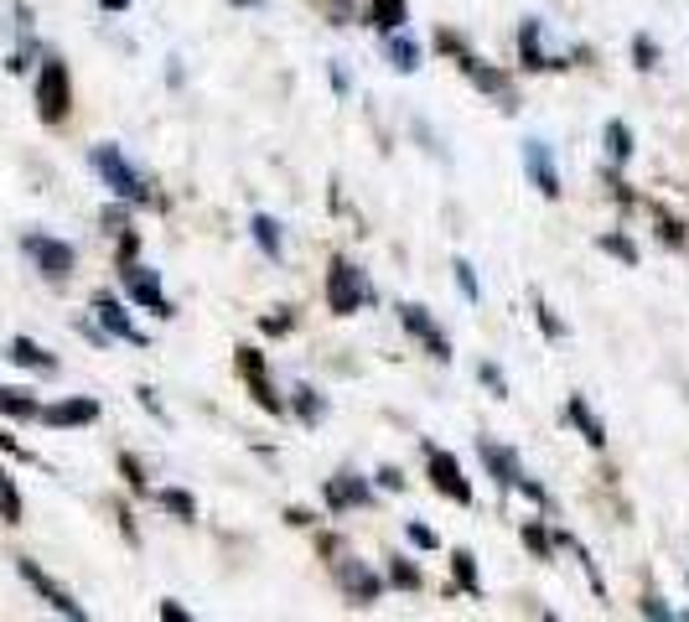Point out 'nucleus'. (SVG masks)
Wrapping results in <instances>:
<instances>
[{
	"label": "nucleus",
	"instance_id": "14",
	"mask_svg": "<svg viewBox=\"0 0 689 622\" xmlns=\"http://www.w3.org/2000/svg\"><path fill=\"white\" fill-rule=\"evenodd\" d=\"M519 62H524V73H560V68H570L565 58H550V52H544L540 16H524V27H519Z\"/></svg>",
	"mask_w": 689,
	"mask_h": 622
},
{
	"label": "nucleus",
	"instance_id": "17",
	"mask_svg": "<svg viewBox=\"0 0 689 622\" xmlns=\"http://www.w3.org/2000/svg\"><path fill=\"white\" fill-rule=\"evenodd\" d=\"M478 456H482V467H488V477H493L498 487H513V483H519V472H524L519 452H513V446H503V441L478 436Z\"/></svg>",
	"mask_w": 689,
	"mask_h": 622
},
{
	"label": "nucleus",
	"instance_id": "3",
	"mask_svg": "<svg viewBox=\"0 0 689 622\" xmlns=\"http://www.w3.org/2000/svg\"><path fill=\"white\" fill-rule=\"evenodd\" d=\"M327 312L332 317H353L358 306L374 302V286H368V275L358 265H347V259H332L327 265Z\"/></svg>",
	"mask_w": 689,
	"mask_h": 622
},
{
	"label": "nucleus",
	"instance_id": "38",
	"mask_svg": "<svg viewBox=\"0 0 689 622\" xmlns=\"http://www.w3.org/2000/svg\"><path fill=\"white\" fill-rule=\"evenodd\" d=\"M478 379L493 389V399H509V379H503V368H498L493 358H482V364H478Z\"/></svg>",
	"mask_w": 689,
	"mask_h": 622
},
{
	"label": "nucleus",
	"instance_id": "8",
	"mask_svg": "<svg viewBox=\"0 0 689 622\" xmlns=\"http://www.w3.org/2000/svg\"><path fill=\"white\" fill-rule=\"evenodd\" d=\"M120 280H125V290H130V302L136 306H146L150 317H161V322H171L177 317V302H171V296H166V286H161V275L150 270V265H125L120 270Z\"/></svg>",
	"mask_w": 689,
	"mask_h": 622
},
{
	"label": "nucleus",
	"instance_id": "7",
	"mask_svg": "<svg viewBox=\"0 0 689 622\" xmlns=\"http://www.w3.org/2000/svg\"><path fill=\"white\" fill-rule=\"evenodd\" d=\"M234 374H239L244 384H249V395H255V405L265 415H285V399L275 395V384H270V368H265V353L259 348H234Z\"/></svg>",
	"mask_w": 689,
	"mask_h": 622
},
{
	"label": "nucleus",
	"instance_id": "43",
	"mask_svg": "<svg viewBox=\"0 0 689 622\" xmlns=\"http://www.w3.org/2000/svg\"><path fill=\"white\" fill-rule=\"evenodd\" d=\"M513 487H519V493H524L529 503H550V487H544V483H534L529 472H519V483H513Z\"/></svg>",
	"mask_w": 689,
	"mask_h": 622
},
{
	"label": "nucleus",
	"instance_id": "20",
	"mask_svg": "<svg viewBox=\"0 0 689 622\" xmlns=\"http://www.w3.org/2000/svg\"><path fill=\"white\" fill-rule=\"evenodd\" d=\"M363 21L374 31H400L410 21V0H368V6H363Z\"/></svg>",
	"mask_w": 689,
	"mask_h": 622
},
{
	"label": "nucleus",
	"instance_id": "39",
	"mask_svg": "<svg viewBox=\"0 0 689 622\" xmlns=\"http://www.w3.org/2000/svg\"><path fill=\"white\" fill-rule=\"evenodd\" d=\"M136 259H140V234H136V228H120V249H115V265L125 270V265H136Z\"/></svg>",
	"mask_w": 689,
	"mask_h": 622
},
{
	"label": "nucleus",
	"instance_id": "33",
	"mask_svg": "<svg viewBox=\"0 0 689 622\" xmlns=\"http://www.w3.org/2000/svg\"><path fill=\"white\" fill-rule=\"evenodd\" d=\"M120 472H125V483H130L136 498H150V477H146V467H140L136 452H120Z\"/></svg>",
	"mask_w": 689,
	"mask_h": 622
},
{
	"label": "nucleus",
	"instance_id": "25",
	"mask_svg": "<svg viewBox=\"0 0 689 622\" xmlns=\"http://www.w3.org/2000/svg\"><path fill=\"white\" fill-rule=\"evenodd\" d=\"M384 58H390V68H400V73H415L420 68V47L405 37V27L384 31Z\"/></svg>",
	"mask_w": 689,
	"mask_h": 622
},
{
	"label": "nucleus",
	"instance_id": "34",
	"mask_svg": "<svg viewBox=\"0 0 689 622\" xmlns=\"http://www.w3.org/2000/svg\"><path fill=\"white\" fill-rule=\"evenodd\" d=\"M451 275H456V290H462L472 306H482V286H478V270H472V259H451Z\"/></svg>",
	"mask_w": 689,
	"mask_h": 622
},
{
	"label": "nucleus",
	"instance_id": "47",
	"mask_svg": "<svg viewBox=\"0 0 689 622\" xmlns=\"http://www.w3.org/2000/svg\"><path fill=\"white\" fill-rule=\"evenodd\" d=\"M378 487H390V493H405V472H400V467H378Z\"/></svg>",
	"mask_w": 689,
	"mask_h": 622
},
{
	"label": "nucleus",
	"instance_id": "15",
	"mask_svg": "<svg viewBox=\"0 0 689 622\" xmlns=\"http://www.w3.org/2000/svg\"><path fill=\"white\" fill-rule=\"evenodd\" d=\"M322 503H327V514H353V509H368L374 503V487L353 477V472H337L322 483Z\"/></svg>",
	"mask_w": 689,
	"mask_h": 622
},
{
	"label": "nucleus",
	"instance_id": "4",
	"mask_svg": "<svg viewBox=\"0 0 689 622\" xmlns=\"http://www.w3.org/2000/svg\"><path fill=\"white\" fill-rule=\"evenodd\" d=\"M21 249H27V259L37 265V275H42V280H52V286L73 280L78 249L68 239H52V234H27V239H21Z\"/></svg>",
	"mask_w": 689,
	"mask_h": 622
},
{
	"label": "nucleus",
	"instance_id": "16",
	"mask_svg": "<svg viewBox=\"0 0 689 622\" xmlns=\"http://www.w3.org/2000/svg\"><path fill=\"white\" fill-rule=\"evenodd\" d=\"M42 425H52V431H73V425H93L99 421V399L89 395H73V399H58V405H42V415H37Z\"/></svg>",
	"mask_w": 689,
	"mask_h": 622
},
{
	"label": "nucleus",
	"instance_id": "41",
	"mask_svg": "<svg viewBox=\"0 0 689 622\" xmlns=\"http://www.w3.org/2000/svg\"><path fill=\"white\" fill-rule=\"evenodd\" d=\"M638 612H643V618H659V622H669V618H679L675 608H669V602H663L659 592H648L643 602H638Z\"/></svg>",
	"mask_w": 689,
	"mask_h": 622
},
{
	"label": "nucleus",
	"instance_id": "42",
	"mask_svg": "<svg viewBox=\"0 0 689 622\" xmlns=\"http://www.w3.org/2000/svg\"><path fill=\"white\" fill-rule=\"evenodd\" d=\"M125 208H130V203H120V198H115V208H105V218H99V224H105V234H120V228H130V213H125Z\"/></svg>",
	"mask_w": 689,
	"mask_h": 622
},
{
	"label": "nucleus",
	"instance_id": "2",
	"mask_svg": "<svg viewBox=\"0 0 689 622\" xmlns=\"http://www.w3.org/2000/svg\"><path fill=\"white\" fill-rule=\"evenodd\" d=\"M73 115V73L58 52H47L37 68V120L42 125H62Z\"/></svg>",
	"mask_w": 689,
	"mask_h": 622
},
{
	"label": "nucleus",
	"instance_id": "26",
	"mask_svg": "<svg viewBox=\"0 0 689 622\" xmlns=\"http://www.w3.org/2000/svg\"><path fill=\"white\" fill-rule=\"evenodd\" d=\"M0 415H11V421H37L42 405L31 389H16V384H0Z\"/></svg>",
	"mask_w": 689,
	"mask_h": 622
},
{
	"label": "nucleus",
	"instance_id": "1",
	"mask_svg": "<svg viewBox=\"0 0 689 622\" xmlns=\"http://www.w3.org/2000/svg\"><path fill=\"white\" fill-rule=\"evenodd\" d=\"M89 167H93V177L109 187V198L130 203V208H150V203H156V187H150V177L120 151V146H115V140H99V146H93V151H89Z\"/></svg>",
	"mask_w": 689,
	"mask_h": 622
},
{
	"label": "nucleus",
	"instance_id": "40",
	"mask_svg": "<svg viewBox=\"0 0 689 622\" xmlns=\"http://www.w3.org/2000/svg\"><path fill=\"white\" fill-rule=\"evenodd\" d=\"M435 52H446V58L456 62L466 52V37H462V31H446V27H441V31H435Z\"/></svg>",
	"mask_w": 689,
	"mask_h": 622
},
{
	"label": "nucleus",
	"instance_id": "23",
	"mask_svg": "<svg viewBox=\"0 0 689 622\" xmlns=\"http://www.w3.org/2000/svg\"><path fill=\"white\" fill-rule=\"evenodd\" d=\"M451 576H456V592L482 602V576H478V555L472 550H451Z\"/></svg>",
	"mask_w": 689,
	"mask_h": 622
},
{
	"label": "nucleus",
	"instance_id": "21",
	"mask_svg": "<svg viewBox=\"0 0 689 622\" xmlns=\"http://www.w3.org/2000/svg\"><path fill=\"white\" fill-rule=\"evenodd\" d=\"M601 146H607V161L622 171L632 161V146H638V140H632V125L628 120H607V130H601Z\"/></svg>",
	"mask_w": 689,
	"mask_h": 622
},
{
	"label": "nucleus",
	"instance_id": "45",
	"mask_svg": "<svg viewBox=\"0 0 689 622\" xmlns=\"http://www.w3.org/2000/svg\"><path fill=\"white\" fill-rule=\"evenodd\" d=\"M0 452H6V456H16V462H31V452H27V446H21V441L11 436V431H6V425H0Z\"/></svg>",
	"mask_w": 689,
	"mask_h": 622
},
{
	"label": "nucleus",
	"instance_id": "35",
	"mask_svg": "<svg viewBox=\"0 0 689 622\" xmlns=\"http://www.w3.org/2000/svg\"><path fill=\"white\" fill-rule=\"evenodd\" d=\"M0 519L6 524H21V493H16V483L0 472Z\"/></svg>",
	"mask_w": 689,
	"mask_h": 622
},
{
	"label": "nucleus",
	"instance_id": "13",
	"mask_svg": "<svg viewBox=\"0 0 689 622\" xmlns=\"http://www.w3.org/2000/svg\"><path fill=\"white\" fill-rule=\"evenodd\" d=\"M524 177L534 187H540V198H550V203H560V171H554V151H550V140H540V136H529L524 140Z\"/></svg>",
	"mask_w": 689,
	"mask_h": 622
},
{
	"label": "nucleus",
	"instance_id": "48",
	"mask_svg": "<svg viewBox=\"0 0 689 622\" xmlns=\"http://www.w3.org/2000/svg\"><path fill=\"white\" fill-rule=\"evenodd\" d=\"M136 399H140V405H146V411H150V415H156V421H166V411H161V399H156V389H150V384H140V389H136Z\"/></svg>",
	"mask_w": 689,
	"mask_h": 622
},
{
	"label": "nucleus",
	"instance_id": "50",
	"mask_svg": "<svg viewBox=\"0 0 689 622\" xmlns=\"http://www.w3.org/2000/svg\"><path fill=\"white\" fill-rule=\"evenodd\" d=\"M327 11L337 27H347V16H353V0H327Z\"/></svg>",
	"mask_w": 689,
	"mask_h": 622
},
{
	"label": "nucleus",
	"instance_id": "29",
	"mask_svg": "<svg viewBox=\"0 0 689 622\" xmlns=\"http://www.w3.org/2000/svg\"><path fill=\"white\" fill-rule=\"evenodd\" d=\"M534 322H540V333L550 337V343H565V337H570V327L560 322V312H554L544 296H534Z\"/></svg>",
	"mask_w": 689,
	"mask_h": 622
},
{
	"label": "nucleus",
	"instance_id": "31",
	"mask_svg": "<svg viewBox=\"0 0 689 622\" xmlns=\"http://www.w3.org/2000/svg\"><path fill=\"white\" fill-rule=\"evenodd\" d=\"M643 208L659 218V239L669 244V249H685V244H689V239H685V224H679V218H669V213H663L653 198H643Z\"/></svg>",
	"mask_w": 689,
	"mask_h": 622
},
{
	"label": "nucleus",
	"instance_id": "52",
	"mask_svg": "<svg viewBox=\"0 0 689 622\" xmlns=\"http://www.w3.org/2000/svg\"><path fill=\"white\" fill-rule=\"evenodd\" d=\"M228 6H244V11H259L265 0H228Z\"/></svg>",
	"mask_w": 689,
	"mask_h": 622
},
{
	"label": "nucleus",
	"instance_id": "11",
	"mask_svg": "<svg viewBox=\"0 0 689 622\" xmlns=\"http://www.w3.org/2000/svg\"><path fill=\"white\" fill-rule=\"evenodd\" d=\"M400 327H405L410 337H415L420 348L431 353V358H441V364H451V337L441 333V322L425 312L420 302H400Z\"/></svg>",
	"mask_w": 689,
	"mask_h": 622
},
{
	"label": "nucleus",
	"instance_id": "9",
	"mask_svg": "<svg viewBox=\"0 0 689 622\" xmlns=\"http://www.w3.org/2000/svg\"><path fill=\"white\" fill-rule=\"evenodd\" d=\"M332 581H337V592H343L353 608H374L378 596H384V576L368 571L363 561H353V555H337V561H332Z\"/></svg>",
	"mask_w": 689,
	"mask_h": 622
},
{
	"label": "nucleus",
	"instance_id": "18",
	"mask_svg": "<svg viewBox=\"0 0 689 622\" xmlns=\"http://www.w3.org/2000/svg\"><path fill=\"white\" fill-rule=\"evenodd\" d=\"M565 421L581 431V441L591 452H607V425L597 421V411L585 405V395H565Z\"/></svg>",
	"mask_w": 689,
	"mask_h": 622
},
{
	"label": "nucleus",
	"instance_id": "36",
	"mask_svg": "<svg viewBox=\"0 0 689 622\" xmlns=\"http://www.w3.org/2000/svg\"><path fill=\"white\" fill-rule=\"evenodd\" d=\"M390 586H400V592H420V571L405 561V555H394L390 561Z\"/></svg>",
	"mask_w": 689,
	"mask_h": 622
},
{
	"label": "nucleus",
	"instance_id": "44",
	"mask_svg": "<svg viewBox=\"0 0 689 622\" xmlns=\"http://www.w3.org/2000/svg\"><path fill=\"white\" fill-rule=\"evenodd\" d=\"M31 52H37V42L27 37V42H21V47L11 52V62H6V68H11V73H27V68H31Z\"/></svg>",
	"mask_w": 689,
	"mask_h": 622
},
{
	"label": "nucleus",
	"instance_id": "46",
	"mask_svg": "<svg viewBox=\"0 0 689 622\" xmlns=\"http://www.w3.org/2000/svg\"><path fill=\"white\" fill-rule=\"evenodd\" d=\"M410 545H415V550H435L441 540H435V530H425V524H410Z\"/></svg>",
	"mask_w": 689,
	"mask_h": 622
},
{
	"label": "nucleus",
	"instance_id": "10",
	"mask_svg": "<svg viewBox=\"0 0 689 622\" xmlns=\"http://www.w3.org/2000/svg\"><path fill=\"white\" fill-rule=\"evenodd\" d=\"M456 68L466 73V83H472V89H482L488 99H498V109H519V89H513V78L503 73V68H493V62H482L472 47L456 58Z\"/></svg>",
	"mask_w": 689,
	"mask_h": 622
},
{
	"label": "nucleus",
	"instance_id": "6",
	"mask_svg": "<svg viewBox=\"0 0 689 622\" xmlns=\"http://www.w3.org/2000/svg\"><path fill=\"white\" fill-rule=\"evenodd\" d=\"M16 576L27 581L31 592L42 596V602H47V608H52V612H58V618L89 622V608H83V602H73V592H62L58 581L47 576V571H42V565H37V561H31V555H16Z\"/></svg>",
	"mask_w": 689,
	"mask_h": 622
},
{
	"label": "nucleus",
	"instance_id": "22",
	"mask_svg": "<svg viewBox=\"0 0 689 622\" xmlns=\"http://www.w3.org/2000/svg\"><path fill=\"white\" fill-rule=\"evenodd\" d=\"M249 239L259 244V255L265 259H285V234L270 213H255V218H249Z\"/></svg>",
	"mask_w": 689,
	"mask_h": 622
},
{
	"label": "nucleus",
	"instance_id": "12",
	"mask_svg": "<svg viewBox=\"0 0 689 622\" xmlns=\"http://www.w3.org/2000/svg\"><path fill=\"white\" fill-rule=\"evenodd\" d=\"M89 312H93V322H99L109 337H120V343H130V348H146V333H140L136 322H130V312H125L120 296H109V290H93Z\"/></svg>",
	"mask_w": 689,
	"mask_h": 622
},
{
	"label": "nucleus",
	"instance_id": "51",
	"mask_svg": "<svg viewBox=\"0 0 689 622\" xmlns=\"http://www.w3.org/2000/svg\"><path fill=\"white\" fill-rule=\"evenodd\" d=\"M99 6H105V11H115V16H120V11H130L136 0H99Z\"/></svg>",
	"mask_w": 689,
	"mask_h": 622
},
{
	"label": "nucleus",
	"instance_id": "24",
	"mask_svg": "<svg viewBox=\"0 0 689 622\" xmlns=\"http://www.w3.org/2000/svg\"><path fill=\"white\" fill-rule=\"evenodd\" d=\"M150 503H156V509H166L177 524H193V519H197V498L187 493V487H156V493H150Z\"/></svg>",
	"mask_w": 689,
	"mask_h": 622
},
{
	"label": "nucleus",
	"instance_id": "5",
	"mask_svg": "<svg viewBox=\"0 0 689 622\" xmlns=\"http://www.w3.org/2000/svg\"><path fill=\"white\" fill-rule=\"evenodd\" d=\"M425 477H431V487L441 493V498H451V503H462V509H472V483H466V472H462V462L446 452V446H435V441H425Z\"/></svg>",
	"mask_w": 689,
	"mask_h": 622
},
{
	"label": "nucleus",
	"instance_id": "27",
	"mask_svg": "<svg viewBox=\"0 0 689 622\" xmlns=\"http://www.w3.org/2000/svg\"><path fill=\"white\" fill-rule=\"evenodd\" d=\"M291 395H296V399H291V405H296L301 425H322V421H327V399L316 395L312 384H296V389H291Z\"/></svg>",
	"mask_w": 689,
	"mask_h": 622
},
{
	"label": "nucleus",
	"instance_id": "30",
	"mask_svg": "<svg viewBox=\"0 0 689 622\" xmlns=\"http://www.w3.org/2000/svg\"><path fill=\"white\" fill-rule=\"evenodd\" d=\"M659 42H653V37H648V31H632V68H638V73H653V68H659Z\"/></svg>",
	"mask_w": 689,
	"mask_h": 622
},
{
	"label": "nucleus",
	"instance_id": "28",
	"mask_svg": "<svg viewBox=\"0 0 689 622\" xmlns=\"http://www.w3.org/2000/svg\"><path fill=\"white\" fill-rule=\"evenodd\" d=\"M519 540L529 545V555H534V561H554V534L544 530L540 519H524V524H519Z\"/></svg>",
	"mask_w": 689,
	"mask_h": 622
},
{
	"label": "nucleus",
	"instance_id": "37",
	"mask_svg": "<svg viewBox=\"0 0 689 622\" xmlns=\"http://www.w3.org/2000/svg\"><path fill=\"white\" fill-rule=\"evenodd\" d=\"M291 327H296V312H291V306L270 312V317H259V333H265V337H285Z\"/></svg>",
	"mask_w": 689,
	"mask_h": 622
},
{
	"label": "nucleus",
	"instance_id": "49",
	"mask_svg": "<svg viewBox=\"0 0 689 622\" xmlns=\"http://www.w3.org/2000/svg\"><path fill=\"white\" fill-rule=\"evenodd\" d=\"M161 622H193V612L181 608V602H161Z\"/></svg>",
	"mask_w": 689,
	"mask_h": 622
},
{
	"label": "nucleus",
	"instance_id": "32",
	"mask_svg": "<svg viewBox=\"0 0 689 622\" xmlns=\"http://www.w3.org/2000/svg\"><path fill=\"white\" fill-rule=\"evenodd\" d=\"M597 249H607V255L622 259V265H638V244H632L628 234H617V228H607V234H601Z\"/></svg>",
	"mask_w": 689,
	"mask_h": 622
},
{
	"label": "nucleus",
	"instance_id": "19",
	"mask_svg": "<svg viewBox=\"0 0 689 622\" xmlns=\"http://www.w3.org/2000/svg\"><path fill=\"white\" fill-rule=\"evenodd\" d=\"M16 368H31V374H58V358L42 348V343H31V337H11V348H6Z\"/></svg>",
	"mask_w": 689,
	"mask_h": 622
}]
</instances>
